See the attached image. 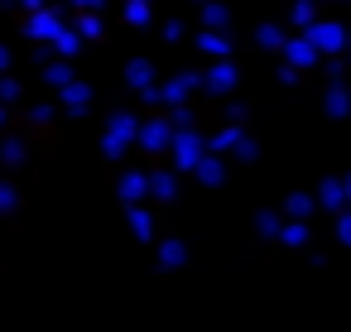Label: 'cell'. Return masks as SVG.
Here are the masks:
<instances>
[{"label": "cell", "instance_id": "obj_1", "mask_svg": "<svg viewBox=\"0 0 351 332\" xmlns=\"http://www.w3.org/2000/svg\"><path fill=\"white\" fill-rule=\"evenodd\" d=\"M313 39H317V49H337L341 44V29L337 25H322V29H313Z\"/></svg>", "mask_w": 351, "mask_h": 332}, {"label": "cell", "instance_id": "obj_2", "mask_svg": "<svg viewBox=\"0 0 351 332\" xmlns=\"http://www.w3.org/2000/svg\"><path fill=\"white\" fill-rule=\"evenodd\" d=\"M29 29H34V34H58V20H53V15H39Z\"/></svg>", "mask_w": 351, "mask_h": 332}]
</instances>
